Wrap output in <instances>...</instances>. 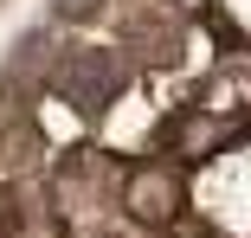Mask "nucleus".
Here are the masks:
<instances>
[{
  "label": "nucleus",
  "mask_w": 251,
  "mask_h": 238,
  "mask_svg": "<svg viewBox=\"0 0 251 238\" xmlns=\"http://www.w3.org/2000/svg\"><path fill=\"white\" fill-rule=\"evenodd\" d=\"M129 84L123 58L116 52H71L58 71H52V90L65 97V110H77L84 122H97L110 103H116V90Z\"/></svg>",
  "instance_id": "nucleus-1"
},
{
  "label": "nucleus",
  "mask_w": 251,
  "mask_h": 238,
  "mask_svg": "<svg viewBox=\"0 0 251 238\" xmlns=\"http://www.w3.org/2000/svg\"><path fill=\"white\" fill-rule=\"evenodd\" d=\"M123 213H129L135 225H174V219L187 213V180H180V167H168V161L129 167V174H123Z\"/></svg>",
  "instance_id": "nucleus-2"
},
{
  "label": "nucleus",
  "mask_w": 251,
  "mask_h": 238,
  "mask_svg": "<svg viewBox=\"0 0 251 238\" xmlns=\"http://www.w3.org/2000/svg\"><path fill=\"white\" fill-rule=\"evenodd\" d=\"M168 135V155L174 161H200V155H213L219 148V122H206V116H200V110H187L174 129H161Z\"/></svg>",
  "instance_id": "nucleus-3"
},
{
  "label": "nucleus",
  "mask_w": 251,
  "mask_h": 238,
  "mask_svg": "<svg viewBox=\"0 0 251 238\" xmlns=\"http://www.w3.org/2000/svg\"><path fill=\"white\" fill-rule=\"evenodd\" d=\"M52 13L77 26V20H90V13H97V0H58V7H52Z\"/></svg>",
  "instance_id": "nucleus-4"
},
{
  "label": "nucleus",
  "mask_w": 251,
  "mask_h": 238,
  "mask_svg": "<svg viewBox=\"0 0 251 238\" xmlns=\"http://www.w3.org/2000/svg\"><path fill=\"white\" fill-rule=\"evenodd\" d=\"M206 26H213V39H226V45H238V26H232V20H226V13H213V20H206Z\"/></svg>",
  "instance_id": "nucleus-5"
}]
</instances>
